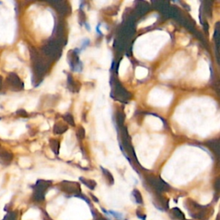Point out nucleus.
<instances>
[{
    "mask_svg": "<svg viewBox=\"0 0 220 220\" xmlns=\"http://www.w3.org/2000/svg\"><path fill=\"white\" fill-rule=\"evenodd\" d=\"M48 128H49V126H48V124H47V123H44L43 126L40 127L41 130H47Z\"/></svg>",
    "mask_w": 220,
    "mask_h": 220,
    "instance_id": "nucleus-6",
    "label": "nucleus"
},
{
    "mask_svg": "<svg viewBox=\"0 0 220 220\" xmlns=\"http://www.w3.org/2000/svg\"><path fill=\"white\" fill-rule=\"evenodd\" d=\"M147 73H148V71L145 68L139 67L136 70V75H137V78H143L146 77Z\"/></svg>",
    "mask_w": 220,
    "mask_h": 220,
    "instance_id": "nucleus-1",
    "label": "nucleus"
},
{
    "mask_svg": "<svg viewBox=\"0 0 220 220\" xmlns=\"http://www.w3.org/2000/svg\"><path fill=\"white\" fill-rule=\"evenodd\" d=\"M69 105H70V102H68V101H66V102H65V101H63V102H61L60 104V106H59V110L60 111H65V110L68 109V107H69Z\"/></svg>",
    "mask_w": 220,
    "mask_h": 220,
    "instance_id": "nucleus-3",
    "label": "nucleus"
},
{
    "mask_svg": "<svg viewBox=\"0 0 220 220\" xmlns=\"http://www.w3.org/2000/svg\"><path fill=\"white\" fill-rule=\"evenodd\" d=\"M39 148H40V146H39V145H35V144H34V145L31 146V150H33V151H34V150L39 149Z\"/></svg>",
    "mask_w": 220,
    "mask_h": 220,
    "instance_id": "nucleus-7",
    "label": "nucleus"
},
{
    "mask_svg": "<svg viewBox=\"0 0 220 220\" xmlns=\"http://www.w3.org/2000/svg\"><path fill=\"white\" fill-rule=\"evenodd\" d=\"M19 162H20V164L22 167H24V166H29L30 163V161L29 160L27 157H22Z\"/></svg>",
    "mask_w": 220,
    "mask_h": 220,
    "instance_id": "nucleus-4",
    "label": "nucleus"
},
{
    "mask_svg": "<svg viewBox=\"0 0 220 220\" xmlns=\"http://www.w3.org/2000/svg\"><path fill=\"white\" fill-rule=\"evenodd\" d=\"M89 17H90V20H92V22H94V21L96 19V14L95 11H91Z\"/></svg>",
    "mask_w": 220,
    "mask_h": 220,
    "instance_id": "nucleus-5",
    "label": "nucleus"
},
{
    "mask_svg": "<svg viewBox=\"0 0 220 220\" xmlns=\"http://www.w3.org/2000/svg\"><path fill=\"white\" fill-rule=\"evenodd\" d=\"M173 215L177 218L178 219H184V214L178 208H174L173 209Z\"/></svg>",
    "mask_w": 220,
    "mask_h": 220,
    "instance_id": "nucleus-2",
    "label": "nucleus"
}]
</instances>
